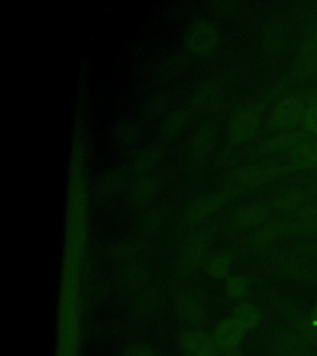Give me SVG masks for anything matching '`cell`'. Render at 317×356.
<instances>
[{
	"label": "cell",
	"instance_id": "cell-19",
	"mask_svg": "<svg viewBox=\"0 0 317 356\" xmlns=\"http://www.w3.org/2000/svg\"><path fill=\"white\" fill-rule=\"evenodd\" d=\"M270 209L264 203H253L240 209L237 220L240 227H254L267 219Z\"/></svg>",
	"mask_w": 317,
	"mask_h": 356
},
{
	"label": "cell",
	"instance_id": "cell-2",
	"mask_svg": "<svg viewBox=\"0 0 317 356\" xmlns=\"http://www.w3.org/2000/svg\"><path fill=\"white\" fill-rule=\"evenodd\" d=\"M218 39L217 26L206 17H197L190 22L185 38L187 47L197 55L211 52L218 44Z\"/></svg>",
	"mask_w": 317,
	"mask_h": 356
},
{
	"label": "cell",
	"instance_id": "cell-9",
	"mask_svg": "<svg viewBox=\"0 0 317 356\" xmlns=\"http://www.w3.org/2000/svg\"><path fill=\"white\" fill-rule=\"evenodd\" d=\"M127 181V171L123 167H113L95 179V195L107 198L116 195Z\"/></svg>",
	"mask_w": 317,
	"mask_h": 356
},
{
	"label": "cell",
	"instance_id": "cell-21",
	"mask_svg": "<svg viewBox=\"0 0 317 356\" xmlns=\"http://www.w3.org/2000/svg\"><path fill=\"white\" fill-rule=\"evenodd\" d=\"M233 318L240 323V325L245 329L256 328V325L261 322L262 318V313L248 302H243L240 303L238 306L235 307L233 312Z\"/></svg>",
	"mask_w": 317,
	"mask_h": 356
},
{
	"label": "cell",
	"instance_id": "cell-17",
	"mask_svg": "<svg viewBox=\"0 0 317 356\" xmlns=\"http://www.w3.org/2000/svg\"><path fill=\"white\" fill-rule=\"evenodd\" d=\"M190 115H191V108L189 106H180L171 111L167 119L162 122V129H160L162 136L170 138L175 134H178L186 125Z\"/></svg>",
	"mask_w": 317,
	"mask_h": 356
},
{
	"label": "cell",
	"instance_id": "cell-4",
	"mask_svg": "<svg viewBox=\"0 0 317 356\" xmlns=\"http://www.w3.org/2000/svg\"><path fill=\"white\" fill-rule=\"evenodd\" d=\"M233 193L234 191L232 188L222 189L201 197L200 200H196L195 203H192L190 207L187 219L190 222H195L206 217L211 214L212 211H217L219 207L226 204Z\"/></svg>",
	"mask_w": 317,
	"mask_h": 356
},
{
	"label": "cell",
	"instance_id": "cell-38",
	"mask_svg": "<svg viewBox=\"0 0 317 356\" xmlns=\"http://www.w3.org/2000/svg\"><path fill=\"white\" fill-rule=\"evenodd\" d=\"M297 217L301 218V219L317 222V204L302 207L297 213Z\"/></svg>",
	"mask_w": 317,
	"mask_h": 356
},
{
	"label": "cell",
	"instance_id": "cell-6",
	"mask_svg": "<svg viewBox=\"0 0 317 356\" xmlns=\"http://www.w3.org/2000/svg\"><path fill=\"white\" fill-rule=\"evenodd\" d=\"M218 129L213 122H203L196 128L189 143L190 154L195 157L206 155L217 139Z\"/></svg>",
	"mask_w": 317,
	"mask_h": 356
},
{
	"label": "cell",
	"instance_id": "cell-34",
	"mask_svg": "<svg viewBox=\"0 0 317 356\" xmlns=\"http://www.w3.org/2000/svg\"><path fill=\"white\" fill-rule=\"evenodd\" d=\"M124 281L125 284L134 287V286H140L145 281L146 278V271L143 267L140 266H130L127 268V271L124 273Z\"/></svg>",
	"mask_w": 317,
	"mask_h": 356
},
{
	"label": "cell",
	"instance_id": "cell-30",
	"mask_svg": "<svg viewBox=\"0 0 317 356\" xmlns=\"http://www.w3.org/2000/svg\"><path fill=\"white\" fill-rule=\"evenodd\" d=\"M248 292V282L242 276H233L227 281V293L232 298H242Z\"/></svg>",
	"mask_w": 317,
	"mask_h": 356
},
{
	"label": "cell",
	"instance_id": "cell-11",
	"mask_svg": "<svg viewBox=\"0 0 317 356\" xmlns=\"http://www.w3.org/2000/svg\"><path fill=\"white\" fill-rule=\"evenodd\" d=\"M222 90V81L219 77L207 78L197 88L192 95V106L196 109H206L216 103Z\"/></svg>",
	"mask_w": 317,
	"mask_h": 356
},
{
	"label": "cell",
	"instance_id": "cell-26",
	"mask_svg": "<svg viewBox=\"0 0 317 356\" xmlns=\"http://www.w3.org/2000/svg\"><path fill=\"white\" fill-rule=\"evenodd\" d=\"M139 133V127L133 120H122L114 128V138L123 144H132L137 140Z\"/></svg>",
	"mask_w": 317,
	"mask_h": 356
},
{
	"label": "cell",
	"instance_id": "cell-43",
	"mask_svg": "<svg viewBox=\"0 0 317 356\" xmlns=\"http://www.w3.org/2000/svg\"><path fill=\"white\" fill-rule=\"evenodd\" d=\"M310 38H311V39L314 40V42L317 44V29H315V30L312 31Z\"/></svg>",
	"mask_w": 317,
	"mask_h": 356
},
{
	"label": "cell",
	"instance_id": "cell-40",
	"mask_svg": "<svg viewBox=\"0 0 317 356\" xmlns=\"http://www.w3.org/2000/svg\"><path fill=\"white\" fill-rule=\"evenodd\" d=\"M301 256L317 259V243H309V244L301 245L297 249Z\"/></svg>",
	"mask_w": 317,
	"mask_h": 356
},
{
	"label": "cell",
	"instance_id": "cell-27",
	"mask_svg": "<svg viewBox=\"0 0 317 356\" xmlns=\"http://www.w3.org/2000/svg\"><path fill=\"white\" fill-rule=\"evenodd\" d=\"M167 218V211L164 208H155L151 209L145 214L140 220V230L143 232H153L162 227V222Z\"/></svg>",
	"mask_w": 317,
	"mask_h": 356
},
{
	"label": "cell",
	"instance_id": "cell-25",
	"mask_svg": "<svg viewBox=\"0 0 317 356\" xmlns=\"http://www.w3.org/2000/svg\"><path fill=\"white\" fill-rule=\"evenodd\" d=\"M289 233V222H275L268 224L267 227L261 229L256 235V244H268L279 236Z\"/></svg>",
	"mask_w": 317,
	"mask_h": 356
},
{
	"label": "cell",
	"instance_id": "cell-31",
	"mask_svg": "<svg viewBox=\"0 0 317 356\" xmlns=\"http://www.w3.org/2000/svg\"><path fill=\"white\" fill-rule=\"evenodd\" d=\"M294 235H315L317 234V222L301 219L296 222H289V233Z\"/></svg>",
	"mask_w": 317,
	"mask_h": 356
},
{
	"label": "cell",
	"instance_id": "cell-13",
	"mask_svg": "<svg viewBox=\"0 0 317 356\" xmlns=\"http://www.w3.org/2000/svg\"><path fill=\"white\" fill-rule=\"evenodd\" d=\"M294 74L299 78H309L317 74V44L310 36L301 46Z\"/></svg>",
	"mask_w": 317,
	"mask_h": 356
},
{
	"label": "cell",
	"instance_id": "cell-44",
	"mask_svg": "<svg viewBox=\"0 0 317 356\" xmlns=\"http://www.w3.org/2000/svg\"><path fill=\"white\" fill-rule=\"evenodd\" d=\"M316 77H317V74H316Z\"/></svg>",
	"mask_w": 317,
	"mask_h": 356
},
{
	"label": "cell",
	"instance_id": "cell-28",
	"mask_svg": "<svg viewBox=\"0 0 317 356\" xmlns=\"http://www.w3.org/2000/svg\"><path fill=\"white\" fill-rule=\"evenodd\" d=\"M229 266H231L229 256L226 254H218L213 256L208 262L207 273L213 277H226L229 273Z\"/></svg>",
	"mask_w": 317,
	"mask_h": 356
},
{
	"label": "cell",
	"instance_id": "cell-5",
	"mask_svg": "<svg viewBox=\"0 0 317 356\" xmlns=\"http://www.w3.org/2000/svg\"><path fill=\"white\" fill-rule=\"evenodd\" d=\"M281 170L283 167L275 162H262L242 168L235 173V177L245 186L256 187L277 177Z\"/></svg>",
	"mask_w": 317,
	"mask_h": 356
},
{
	"label": "cell",
	"instance_id": "cell-29",
	"mask_svg": "<svg viewBox=\"0 0 317 356\" xmlns=\"http://www.w3.org/2000/svg\"><path fill=\"white\" fill-rule=\"evenodd\" d=\"M296 332L302 335L305 339L310 343V345H315L317 346V328L314 327L310 321L307 319V317L301 316L300 318H297L295 322Z\"/></svg>",
	"mask_w": 317,
	"mask_h": 356
},
{
	"label": "cell",
	"instance_id": "cell-33",
	"mask_svg": "<svg viewBox=\"0 0 317 356\" xmlns=\"http://www.w3.org/2000/svg\"><path fill=\"white\" fill-rule=\"evenodd\" d=\"M186 62H187V58H186L184 55H181V54L173 56V57H170V58L165 62V65L162 67V72H164V74L167 76V77H169V76H173V74L180 72L183 68H185Z\"/></svg>",
	"mask_w": 317,
	"mask_h": 356
},
{
	"label": "cell",
	"instance_id": "cell-24",
	"mask_svg": "<svg viewBox=\"0 0 317 356\" xmlns=\"http://www.w3.org/2000/svg\"><path fill=\"white\" fill-rule=\"evenodd\" d=\"M286 39V31L280 22H272L268 24L263 30V42L269 49H279L284 44Z\"/></svg>",
	"mask_w": 317,
	"mask_h": 356
},
{
	"label": "cell",
	"instance_id": "cell-20",
	"mask_svg": "<svg viewBox=\"0 0 317 356\" xmlns=\"http://www.w3.org/2000/svg\"><path fill=\"white\" fill-rule=\"evenodd\" d=\"M162 157V147L159 145L150 144L134 157L133 168L135 172L144 173L155 166Z\"/></svg>",
	"mask_w": 317,
	"mask_h": 356
},
{
	"label": "cell",
	"instance_id": "cell-1",
	"mask_svg": "<svg viewBox=\"0 0 317 356\" xmlns=\"http://www.w3.org/2000/svg\"><path fill=\"white\" fill-rule=\"evenodd\" d=\"M305 104L307 103L304 95L299 93H293L285 97L272 111L269 118V127L275 130L296 128L305 117Z\"/></svg>",
	"mask_w": 317,
	"mask_h": 356
},
{
	"label": "cell",
	"instance_id": "cell-15",
	"mask_svg": "<svg viewBox=\"0 0 317 356\" xmlns=\"http://www.w3.org/2000/svg\"><path fill=\"white\" fill-rule=\"evenodd\" d=\"M278 349L283 356H307L310 343L297 332H285L279 338Z\"/></svg>",
	"mask_w": 317,
	"mask_h": 356
},
{
	"label": "cell",
	"instance_id": "cell-22",
	"mask_svg": "<svg viewBox=\"0 0 317 356\" xmlns=\"http://www.w3.org/2000/svg\"><path fill=\"white\" fill-rule=\"evenodd\" d=\"M286 273L296 278H300L309 282H317V271L314 266L309 265L307 261L297 257H290L284 264Z\"/></svg>",
	"mask_w": 317,
	"mask_h": 356
},
{
	"label": "cell",
	"instance_id": "cell-42",
	"mask_svg": "<svg viewBox=\"0 0 317 356\" xmlns=\"http://www.w3.org/2000/svg\"><path fill=\"white\" fill-rule=\"evenodd\" d=\"M307 319L310 321V323H311L314 327H316L317 328V305H315V307L312 308L310 314L307 316Z\"/></svg>",
	"mask_w": 317,
	"mask_h": 356
},
{
	"label": "cell",
	"instance_id": "cell-16",
	"mask_svg": "<svg viewBox=\"0 0 317 356\" xmlns=\"http://www.w3.org/2000/svg\"><path fill=\"white\" fill-rule=\"evenodd\" d=\"M290 162L297 168L317 167V143L309 140L297 145L290 152Z\"/></svg>",
	"mask_w": 317,
	"mask_h": 356
},
{
	"label": "cell",
	"instance_id": "cell-35",
	"mask_svg": "<svg viewBox=\"0 0 317 356\" xmlns=\"http://www.w3.org/2000/svg\"><path fill=\"white\" fill-rule=\"evenodd\" d=\"M304 129L305 133L311 135H317V106H311L309 111L305 113L304 117Z\"/></svg>",
	"mask_w": 317,
	"mask_h": 356
},
{
	"label": "cell",
	"instance_id": "cell-39",
	"mask_svg": "<svg viewBox=\"0 0 317 356\" xmlns=\"http://www.w3.org/2000/svg\"><path fill=\"white\" fill-rule=\"evenodd\" d=\"M123 356H157V354L146 346H133L125 351Z\"/></svg>",
	"mask_w": 317,
	"mask_h": 356
},
{
	"label": "cell",
	"instance_id": "cell-41",
	"mask_svg": "<svg viewBox=\"0 0 317 356\" xmlns=\"http://www.w3.org/2000/svg\"><path fill=\"white\" fill-rule=\"evenodd\" d=\"M304 99L309 106H317V87L309 90L307 95H304Z\"/></svg>",
	"mask_w": 317,
	"mask_h": 356
},
{
	"label": "cell",
	"instance_id": "cell-14",
	"mask_svg": "<svg viewBox=\"0 0 317 356\" xmlns=\"http://www.w3.org/2000/svg\"><path fill=\"white\" fill-rule=\"evenodd\" d=\"M245 328L240 325L235 319L224 321L218 325L215 333L216 344L224 349L237 348L245 338Z\"/></svg>",
	"mask_w": 317,
	"mask_h": 356
},
{
	"label": "cell",
	"instance_id": "cell-12",
	"mask_svg": "<svg viewBox=\"0 0 317 356\" xmlns=\"http://www.w3.org/2000/svg\"><path fill=\"white\" fill-rule=\"evenodd\" d=\"M311 140V136L305 131H291V133L280 134L274 138L268 139L259 146V151L263 154H272L277 151L294 149L297 145Z\"/></svg>",
	"mask_w": 317,
	"mask_h": 356
},
{
	"label": "cell",
	"instance_id": "cell-10",
	"mask_svg": "<svg viewBox=\"0 0 317 356\" xmlns=\"http://www.w3.org/2000/svg\"><path fill=\"white\" fill-rule=\"evenodd\" d=\"M181 345L187 356H217V344L200 332L184 334Z\"/></svg>",
	"mask_w": 317,
	"mask_h": 356
},
{
	"label": "cell",
	"instance_id": "cell-18",
	"mask_svg": "<svg viewBox=\"0 0 317 356\" xmlns=\"http://www.w3.org/2000/svg\"><path fill=\"white\" fill-rule=\"evenodd\" d=\"M176 309H178L180 318H183L186 322L192 323V324H200L205 319L203 308L191 296L180 297L178 303H176Z\"/></svg>",
	"mask_w": 317,
	"mask_h": 356
},
{
	"label": "cell",
	"instance_id": "cell-8",
	"mask_svg": "<svg viewBox=\"0 0 317 356\" xmlns=\"http://www.w3.org/2000/svg\"><path fill=\"white\" fill-rule=\"evenodd\" d=\"M160 188V179L155 175H145L129 189V200L134 206H143L155 197Z\"/></svg>",
	"mask_w": 317,
	"mask_h": 356
},
{
	"label": "cell",
	"instance_id": "cell-7",
	"mask_svg": "<svg viewBox=\"0 0 317 356\" xmlns=\"http://www.w3.org/2000/svg\"><path fill=\"white\" fill-rule=\"evenodd\" d=\"M207 244H208V234L206 233L197 234L190 240L189 244L185 246L178 259V271L187 273L192 268H195L206 251Z\"/></svg>",
	"mask_w": 317,
	"mask_h": 356
},
{
	"label": "cell",
	"instance_id": "cell-32",
	"mask_svg": "<svg viewBox=\"0 0 317 356\" xmlns=\"http://www.w3.org/2000/svg\"><path fill=\"white\" fill-rule=\"evenodd\" d=\"M139 250V243L129 240V241H123V243L116 245L111 250V254L117 259H129V257L135 255Z\"/></svg>",
	"mask_w": 317,
	"mask_h": 356
},
{
	"label": "cell",
	"instance_id": "cell-23",
	"mask_svg": "<svg viewBox=\"0 0 317 356\" xmlns=\"http://www.w3.org/2000/svg\"><path fill=\"white\" fill-rule=\"evenodd\" d=\"M304 193L299 191V189H291V191H286L284 193L278 195L275 200H274V207L278 211H285V213H290V211L300 209V207L304 203Z\"/></svg>",
	"mask_w": 317,
	"mask_h": 356
},
{
	"label": "cell",
	"instance_id": "cell-3",
	"mask_svg": "<svg viewBox=\"0 0 317 356\" xmlns=\"http://www.w3.org/2000/svg\"><path fill=\"white\" fill-rule=\"evenodd\" d=\"M262 104H252L235 113L229 124L231 136L237 141H248L253 139L258 133L261 118H262Z\"/></svg>",
	"mask_w": 317,
	"mask_h": 356
},
{
	"label": "cell",
	"instance_id": "cell-36",
	"mask_svg": "<svg viewBox=\"0 0 317 356\" xmlns=\"http://www.w3.org/2000/svg\"><path fill=\"white\" fill-rule=\"evenodd\" d=\"M167 98L162 95H155L150 99L148 100V104L145 106V111L149 115H157L160 111H164V108L167 106Z\"/></svg>",
	"mask_w": 317,
	"mask_h": 356
},
{
	"label": "cell",
	"instance_id": "cell-37",
	"mask_svg": "<svg viewBox=\"0 0 317 356\" xmlns=\"http://www.w3.org/2000/svg\"><path fill=\"white\" fill-rule=\"evenodd\" d=\"M156 305V296L153 292H145L144 295L138 300V303L135 305V309L139 313H146L154 308Z\"/></svg>",
	"mask_w": 317,
	"mask_h": 356
}]
</instances>
